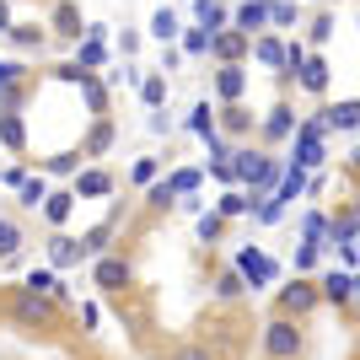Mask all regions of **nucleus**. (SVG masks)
I'll return each mask as SVG.
<instances>
[{"mask_svg": "<svg viewBox=\"0 0 360 360\" xmlns=\"http://www.w3.org/2000/svg\"><path fill=\"white\" fill-rule=\"evenodd\" d=\"M301 188H307V172H301V167H290V172H285V183H280V194H274V205H290V199H296Z\"/></svg>", "mask_w": 360, "mask_h": 360, "instance_id": "25", "label": "nucleus"}, {"mask_svg": "<svg viewBox=\"0 0 360 360\" xmlns=\"http://www.w3.org/2000/svg\"><path fill=\"white\" fill-rule=\"evenodd\" d=\"M27 290H32V296H65V280L54 269H32L27 274Z\"/></svg>", "mask_w": 360, "mask_h": 360, "instance_id": "14", "label": "nucleus"}, {"mask_svg": "<svg viewBox=\"0 0 360 360\" xmlns=\"http://www.w3.org/2000/svg\"><path fill=\"white\" fill-rule=\"evenodd\" d=\"M301 231H307V242H312V248H317V237L328 231V221H323V215H307V226H301Z\"/></svg>", "mask_w": 360, "mask_h": 360, "instance_id": "38", "label": "nucleus"}, {"mask_svg": "<svg viewBox=\"0 0 360 360\" xmlns=\"http://www.w3.org/2000/svg\"><path fill=\"white\" fill-rule=\"evenodd\" d=\"M150 205H162V210H167V205H172V188H167V183H156V188H150Z\"/></svg>", "mask_w": 360, "mask_h": 360, "instance_id": "43", "label": "nucleus"}, {"mask_svg": "<svg viewBox=\"0 0 360 360\" xmlns=\"http://www.w3.org/2000/svg\"><path fill=\"white\" fill-rule=\"evenodd\" d=\"M91 280H97V285H108V290H119V285H129V264H124V258H97Z\"/></svg>", "mask_w": 360, "mask_h": 360, "instance_id": "5", "label": "nucleus"}, {"mask_svg": "<svg viewBox=\"0 0 360 360\" xmlns=\"http://www.w3.org/2000/svg\"><path fill=\"white\" fill-rule=\"evenodd\" d=\"M242 86H248V70H242V65H221V70H215V91H221L226 103H237Z\"/></svg>", "mask_w": 360, "mask_h": 360, "instance_id": "9", "label": "nucleus"}, {"mask_svg": "<svg viewBox=\"0 0 360 360\" xmlns=\"http://www.w3.org/2000/svg\"><path fill=\"white\" fill-rule=\"evenodd\" d=\"M221 129H231V135H242V129H248V108L226 103V108H221Z\"/></svg>", "mask_w": 360, "mask_h": 360, "instance_id": "32", "label": "nucleus"}, {"mask_svg": "<svg viewBox=\"0 0 360 360\" xmlns=\"http://www.w3.org/2000/svg\"><path fill=\"white\" fill-rule=\"evenodd\" d=\"M16 91H22V65L0 60V113H11V108H16Z\"/></svg>", "mask_w": 360, "mask_h": 360, "instance_id": "4", "label": "nucleus"}, {"mask_svg": "<svg viewBox=\"0 0 360 360\" xmlns=\"http://www.w3.org/2000/svg\"><path fill=\"white\" fill-rule=\"evenodd\" d=\"M280 307L301 317V312H312V307H317V290L307 285V280H296V285H285V290H280Z\"/></svg>", "mask_w": 360, "mask_h": 360, "instance_id": "6", "label": "nucleus"}, {"mask_svg": "<svg viewBox=\"0 0 360 360\" xmlns=\"http://www.w3.org/2000/svg\"><path fill=\"white\" fill-rule=\"evenodd\" d=\"M237 274L248 280V285H269L274 274H280V264H274L269 253H258V248H242L237 253Z\"/></svg>", "mask_w": 360, "mask_h": 360, "instance_id": "3", "label": "nucleus"}, {"mask_svg": "<svg viewBox=\"0 0 360 360\" xmlns=\"http://www.w3.org/2000/svg\"><path fill=\"white\" fill-rule=\"evenodd\" d=\"M0 32H11V6L0 0Z\"/></svg>", "mask_w": 360, "mask_h": 360, "instance_id": "44", "label": "nucleus"}, {"mask_svg": "<svg viewBox=\"0 0 360 360\" xmlns=\"http://www.w3.org/2000/svg\"><path fill=\"white\" fill-rule=\"evenodd\" d=\"M323 129H360V103H339L323 113Z\"/></svg>", "mask_w": 360, "mask_h": 360, "instance_id": "12", "label": "nucleus"}, {"mask_svg": "<svg viewBox=\"0 0 360 360\" xmlns=\"http://www.w3.org/2000/svg\"><path fill=\"white\" fill-rule=\"evenodd\" d=\"M178 16H172V11H167V6H162V11H156V16H150V38H162V44H172V38H178Z\"/></svg>", "mask_w": 360, "mask_h": 360, "instance_id": "21", "label": "nucleus"}, {"mask_svg": "<svg viewBox=\"0 0 360 360\" xmlns=\"http://www.w3.org/2000/svg\"><path fill=\"white\" fill-rule=\"evenodd\" d=\"M237 162H231V178L242 183H258V167H264V156H253V150H231Z\"/></svg>", "mask_w": 360, "mask_h": 360, "instance_id": "18", "label": "nucleus"}, {"mask_svg": "<svg viewBox=\"0 0 360 360\" xmlns=\"http://www.w3.org/2000/svg\"><path fill=\"white\" fill-rule=\"evenodd\" d=\"M274 178H280V162H264V167H258V183H253V188H269Z\"/></svg>", "mask_w": 360, "mask_h": 360, "instance_id": "40", "label": "nucleus"}, {"mask_svg": "<svg viewBox=\"0 0 360 360\" xmlns=\"http://www.w3.org/2000/svg\"><path fill=\"white\" fill-rule=\"evenodd\" d=\"M183 49H188V54H210V32H205V27L183 32Z\"/></svg>", "mask_w": 360, "mask_h": 360, "instance_id": "33", "label": "nucleus"}, {"mask_svg": "<svg viewBox=\"0 0 360 360\" xmlns=\"http://www.w3.org/2000/svg\"><path fill=\"white\" fill-rule=\"evenodd\" d=\"M296 269H317V248H312V242H307V248L296 253Z\"/></svg>", "mask_w": 360, "mask_h": 360, "instance_id": "42", "label": "nucleus"}, {"mask_svg": "<svg viewBox=\"0 0 360 360\" xmlns=\"http://www.w3.org/2000/svg\"><path fill=\"white\" fill-rule=\"evenodd\" d=\"M323 296L345 307V301L355 296V280H349V274H339V269H333V274H323Z\"/></svg>", "mask_w": 360, "mask_h": 360, "instance_id": "15", "label": "nucleus"}, {"mask_svg": "<svg viewBox=\"0 0 360 360\" xmlns=\"http://www.w3.org/2000/svg\"><path fill=\"white\" fill-rule=\"evenodd\" d=\"M108 60V49H103V38H86V44L75 49V70H97V65Z\"/></svg>", "mask_w": 360, "mask_h": 360, "instance_id": "17", "label": "nucleus"}, {"mask_svg": "<svg viewBox=\"0 0 360 360\" xmlns=\"http://www.w3.org/2000/svg\"><path fill=\"white\" fill-rule=\"evenodd\" d=\"M44 199H49L44 178H22V205H27V210H44Z\"/></svg>", "mask_w": 360, "mask_h": 360, "instance_id": "24", "label": "nucleus"}, {"mask_svg": "<svg viewBox=\"0 0 360 360\" xmlns=\"http://www.w3.org/2000/svg\"><path fill=\"white\" fill-rule=\"evenodd\" d=\"M248 210H253V199L242 194V188H231V194H221V210H215V215L226 221V215H248Z\"/></svg>", "mask_w": 360, "mask_h": 360, "instance_id": "26", "label": "nucleus"}, {"mask_svg": "<svg viewBox=\"0 0 360 360\" xmlns=\"http://www.w3.org/2000/svg\"><path fill=\"white\" fill-rule=\"evenodd\" d=\"M199 237H205V242H215V237H221V215H199Z\"/></svg>", "mask_w": 360, "mask_h": 360, "instance_id": "36", "label": "nucleus"}, {"mask_svg": "<svg viewBox=\"0 0 360 360\" xmlns=\"http://www.w3.org/2000/svg\"><path fill=\"white\" fill-rule=\"evenodd\" d=\"M253 60L264 65V70H285V44H280V38H253Z\"/></svg>", "mask_w": 360, "mask_h": 360, "instance_id": "8", "label": "nucleus"}, {"mask_svg": "<svg viewBox=\"0 0 360 360\" xmlns=\"http://www.w3.org/2000/svg\"><path fill=\"white\" fill-rule=\"evenodd\" d=\"M242 49H248V38H242V32H215V38H210V54H221L226 65H237Z\"/></svg>", "mask_w": 360, "mask_h": 360, "instance_id": "13", "label": "nucleus"}, {"mask_svg": "<svg viewBox=\"0 0 360 360\" xmlns=\"http://www.w3.org/2000/svg\"><path fill=\"white\" fill-rule=\"evenodd\" d=\"M44 317H49V296H32L27 290V296L16 301V323H44Z\"/></svg>", "mask_w": 360, "mask_h": 360, "instance_id": "16", "label": "nucleus"}, {"mask_svg": "<svg viewBox=\"0 0 360 360\" xmlns=\"http://www.w3.org/2000/svg\"><path fill=\"white\" fill-rule=\"evenodd\" d=\"M264 129H269L274 140H280V135H290V129H296V119H290V108H269V119H264Z\"/></svg>", "mask_w": 360, "mask_h": 360, "instance_id": "29", "label": "nucleus"}, {"mask_svg": "<svg viewBox=\"0 0 360 360\" xmlns=\"http://www.w3.org/2000/svg\"><path fill=\"white\" fill-rule=\"evenodd\" d=\"M328 38H333V22H328V16H317V22H312V44H328Z\"/></svg>", "mask_w": 360, "mask_h": 360, "instance_id": "39", "label": "nucleus"}, {"mask_svg": "<svg viewBox=\"0 0 360 360\" xmlns=\"http://www.w3.org/2000/svg\"><path fill=\"white\" fill-rule=\"evenodd\" d=\"M81 253H86V248H81V242L75 237H49V258H54V269H70V264H81Z\"/></svg>", "mask_w": 360, "mask_h": 360, "instance_id": "10", "label": "nucleus"}, {"mask_svg": "<svg viewBox=\"0 0 360 360\" xmlns=\"http://www.w3.org/2000/svg\"><path fill=\"white\" fill-rule=\"evenodd\" d=\"M108 140H113V129H108V124H97V129H91V140H86V150L97 156V150H108Z\"/></svg>", "mask_w": 360, "mask_h": 360, "instance_id": "37", "label": "nucleus"}, {"mask_svg": "<svg viewBox=\"0 0 360 360\" xmlns=\"http://www.w3.org/2000/svg\"><path fill=\"white\" fill-rule=\"evenodd\" d=\"M70 210H75V194H49V199H44V215H49L54 226L70 221Z\"/></svg>", "mask_w": 360, "mask_h": 360, "instance_id": "20", "label": "nucleus"}, {"mask_svg": "<svg viewBox=\"0 0 360 360\" xmlns=\"http://www.w3.org/2000/svg\"><path fill=\"white\" fill-rule=\"evenodd\" d=\"M355 167H360V150H355Z\"/></svg>", "mask_w": 360, "mask_h": 360, "instance_id": "45", "label": "nucleus"}, {"mask_svg": "<svg viewBox=\"0 0 360 360\" xmlns=\"http://www.w3.org/2000/svg\"><path fill=\"white\" fill-rule=\"evenodd\" d=\"M269 22H280V27H290V22H296V6H285V0H274V6H269Z\"/></svg>", "mask_w": 360, "mask_h": 360, "instance_id": "35", "label": "nucleus"}, {"mask_svg": "<svg viewBox=\"0 0 360 360\" xmlns=\"http://www.w3.org/2000/svg\"><path fill=\"white\" fill-rule=\"evenodd\" d=\"M188 129H194L199 140H210V135H215V108H210V103H199L194 113H188Z\"/></svg>", "mask_w": 360, "mask_h": 360, "instance_id": "23", "label": "nucleus"}, {"mask_svg": "<svg viewBox=\"0 0 360 360\" xmlns=\"http://www.w3.org/2000/svg\"><path fill=\"white\" fill-rule=\"evenodd\" d=\"M0 140H6V150H22V146H27V129H22L16 113H0Z\"/></svg>", "mask_w": 360, "mask_h": 360, "instance_id": "19", "label": "nucleus"}, {"mask_svg": "<svg viewBox=\"0 0 360 360\" xmlns=\"http://www.w3.org/2000/svg\"><path fill=\"white\" fill-rule=\"evenodd\" d=\"M16 248H22V226H16V221H6V215H0V258H11Z\"/></svg>", "mask_w": 360, "mask_h": 360, "instance_id": "27", "label": "nucleus"}, {"mask_svg": "<svg viewBox=\"0 0 360 360\" xmlns=\"http://www.w3.org/2000/svg\"><path fill=\"white\" fill-rule=\"evenodd\" d=\"M264 349H269L274 360H296V355H301V328L290 323V317L264 323Z\"/></svg>", "mask_w": 360, "mask_h": 360, "instance_id": "1", "label": "nucleus"}, {"mask_svg": "<svg viewBox=\"0 0 360 360\" xmlns=\"http://www.w3.org/2000/svg\"><path fill=\"white\" fill-rule=\"evenodd\" d=\"M150 178H156V162H150V156H140V162H135V183H150Z\"/></svg>", "mask_w": 360, "mask_h": 360, "instance_id": "41", "label": "nucleus"}, {"mask_svg": "<svg viewBox=\"0 0 360 360\" xmlns=\"http://www.w3.org/2000/svg\"><path fill=\"white\" fill-rule=\"evenodd\" d=\"M301 86L323 91V86H328V65H323V60H301Z\"/></svg>", "mask_w": 360, "mask_h": 360, "instance_id": "22", "label": "nucleus"}, {"mask_svg": "<svg viewBox=\"0 0 360 360\" xmlns=\"http://www.w3.org/2000/svg\"><path fill=\"white\" fill-rule=\"evenodd\" d=\"M11 38L22 49H38V44H44V32H38V27H16V22H11Z\"/></svg>", "mask_w": 360, "mask_h": 360, "instance_id": "34", "label": "nucleus"}, {"mask_svg": "<svg viewBox=\"0 0 360 360\" xmlns=\"http://www.w3.org/2000/svg\"><path fill=\"white\" fill-rule=\"evenodd\" d=\"M242 290H248V280H242V274H237V269H226V274H221V280H215V296H221V301H231V296H242Z\"/></svg>", "mask_w": 360, "mask_h": 360, "instance_id": "30", "label": "nucleus"}, {"mask_svg": "<svg viewBox=\"0 0 360 360\" xmlns=\"http://www.w3.org/2000/svg\"><path fill=\"white\" fill-rule=\"evenodd\" d=\"M167 188H172V199L194 194V188H199V172H194V167H183V172H172V178H167Z\"/></svg>", "mask_w": 360, "mask_h": 360, "instance_id": "28", "label": "nucleus"}, {"mask_svg": "<svg viewBox=\"0 0 360 360\" xmlns=\"http://www.w3.org/2000/svg\"><path fill=\"white\" fill-rule=\"evenodd\" d=\"M264 22H269V0H248V6H237V32H242V38H253Z\"/></svg>", "mask_w": 360, "mask_h": 360, "instance_id": "7", "label": "nucleus"}, {"mask_svg": "<svg viewBox=\"0 0 360 360\" xmlns=\"http://www.w3.org/2000/svg\"><path fill=\"white\" fill-rule=\"evenodd\" d=\"M108 188H113V178H108L103 167H86V172L75 178V199H81V194H86V199H103Z\"/></svg>", "mask_w": 360, "mask_h": 360, "instance_id": "11", "label": "nucleus"}, {"mask_svg": "<svg viewBox=\"0 0 360 360\" xmlns=\"http://www.w3.org/2000/svg\"><path fill=\"white\" fill-rule=\"evenodd\" d=\"M140 97H146L150 108H162V97H167V75H146V81H140Z\"/></svg>", "mask_w": 360, "mask_h": 360, "instance_id": "31", "label": "nucleus"}, {"mask_svg": "<svg viewBox=\"0 0 360 360\" xmlns=\"http://www.w3.org/2000/svg\"><path fill=\"white\" fill-rule=\"evenodd\" d=\"M296 167H323V119H307L296 129Z\"/></svg>", "mask_w": 360, "mask_h": 360, "instance_id": "2", "label": "nucleus"}]
</instances>
